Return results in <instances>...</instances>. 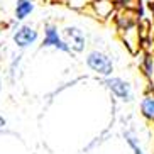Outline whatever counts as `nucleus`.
Returning <instances> with one entry per match:
<instances>
[{"label": "nucleus", "instance_id": "nucleus-13", "mask_svg": "<svg viewBox=\"0 0 154 154\" xmlns=\"http://www.w3.org/2000/svg\"><path fill=\"white\" fill-rule=\"evenodd\" d=\"M54 2H61V4H71L73 0H54Z\"/></svg>", "mask_w": 154, "mask_h": 154}, {"label": "nucleus", "instance_id": "nucleus-3", "mask_svg": "<svg viewBox=\"0 0 154 154\" xmlns=\"http://www.w3.org/2000/svg\"><path fill=\"white\" fill-rule=\"evenodd\" d=\"M63 41L68 44L69 51H73V53H82V51H85V48H86L85 34H83V31L80 27H75V26L64 27Z\"/></svg>", "mask_w": 154, "mask_h": 154}, {"label": "nucleus", "instance_id": "nucleus-15", "mask_svg": "<svg viewBox=\"0 0 154 154\" xmlns=\"http://www.w3.org/2000/svg\"><path fill=\"white\" fill-rule=\"evenodd\" d=\"M0 91H2V78H0Z\"/></svg>", "mask_w": 154, "mask_h": 154}, {"label": "nucleus", "instance_id": "nucleus-5", "mask_svg": "<svg viewBox=\"0 0 154 154\" xmlns=\"http://www.w3.org/2000/svg\"><path fill=\"white\" fill-rule=\"evenodd\" d=\"M37 37H39V32L34 27H31V26H20V27L14 32V42H15L17 48H20V49L29 48L31 44H34V42L37 41Z\"/></svg>", "mask_w": 154, "mask_h": 154}, {"label": "nucleus", "instance_id": "nucleus-9", "mask_svg": "<svg viewBox=\"0 0 154 154\" xmlns=\"http://www.w3.org/2000/svg\"><path fill=\"white\" fill-rule=\"evenodd\" d=\"M140 68H142V73H144V76L152 82L154 80V56L152 54H147L142 58V64H140Z\"/></svg>", "mask_w": 154, "mask_h": 154}, {"label": "nucleus", "instance_id": "nucleus-8", "mask_svg": "<svg viewBox=\"0 0 154 154\" xmlns=\"http://www.w3.org/2000/svg\"><path fill=\"white\" fill-rule=\"evenodd\" d=\"M34 10V0H17L15 7V20H24L32 14Z\"/></svg>", "mask_w": 154, "mask_h": 154}, {"label": "nucleus", "instance_id": "nucleus-11", "mask_svg": "<svg viewBox=\"0 0 154 154\" xmlns=\"http://www.w3.org/2000/svg\"><path fill=\"white\" fill-rule=\"evenodd\" d=\"M113 4H117V5H122L124 9H129V5L134 4L136 0H112Z\"/></svg>", "mask_w": 154, "mask_h": 154}, {"label": "nucleus", "instance_id": "nucleus-1", "mask_svg": "<svg viewBox=\"0 0 154 154\" xmlns=\"http://www.w3.org/2000/svg\"><path fill=\"white\" fill-rule=\"evenodd\" d=\"M86 64L91 71H95L100 76H110L113 71V61L102 51H91L86 56Z\"/></svg>", "mask_w": 154, "mask_h": 154}, {"label": "nucleus", "instance_id": "nucleus-4", "mask_svg": "<svg viewBox=\"0 0 154 154\" xmlns=\"http://www.w3.org/2000/svg\"><path fill=\"white\" fill-rule=\"evenodd\" d=\"M41 46L42 48H54V49L64 51V53H71L54 24H46L44 26V39H42Z\"/></svg>", "mask_w": 154, "mask_h": 154}, {"label": "nucleus", "instance_id": "nucleus-16", "mask_svg": "<svg viewBox=\"0 0 154 154\" xmlns=\"http://www.w3.org/2000/svg\"><path fill=\"white\" fill-rule=\"evenodd\" d=\"M151 9H152V12H154V5L152 4H151Z\"/></svg>", "mask_w": 154, "mask_h": 154}, {"label": "nucleus", "instance_id": "nucleus-14", "mask_svg": "<svg viewBox=\"0 0 154 154\" xmlns=\"http://www.w3.org/2000/svg\"><path fill=\"white\" fill-rule=\"evenodd\" d=\"M4 29H5V24L0 22V34H2V31H4Z\"/></svg>", "mask_w": 154, "mask_h": 154}, {"label": "nucleus", "instance_id": "nucleus-10", "mask_svg": "<svg viewBox=\"0 0 154 154\" xmlns=\"http://www.w3.org/2000/svg\"><path fill=\"white\" fill-rule=\"evenodd\" d=\"M124 137H125L127 144L132 147L134 154H144V151H142V147H140V144H139V139L136 137V134H134V132L125 131V132H124Z\"/></svg>", "mask_w": 154, "mask_h": 154}, {"label": "nucleus", "instance_id": "nucleus-6", "mask_svg": "<svg viewBox=\"0 0 154 154\" xmlns=\"http://www.w3.org/2000/svg\"><path fill=\"white\" fill-rule=\"evenodd\" d=\"M140 113L149 122H154V91H147L140 100Z\"/></svg>", "mask_w": 154, "mask_h": 154}, {"label": "nucleus", "instance_id": "nucleus-12", "mask_svg": "<svg viewBox=\"0 0 154 154\" xmlns=\"http://www.w3.org/2000/svg\"><path fill=\"white\" fill-rule=\"evenodd\" d=\"M5 124H7V120H5V119H4V115H0V131H4Z\"/></svg>", "mask_w": 154, "mask_h": 154}, {"label": "nucleus", "instance_id": "nucleus-7", "mask_svg": "<svg viewBox=\"0 0 154 154\" xmlns=\"http://www.w3.org/2000/svg\"><path fill=\"white\" fill-rule=\"evenodd\" d=\"M93 10L100 19H109L115 10V4L112 0H93Z\"/></svg>", "mask_w": 154, "mask_h": 154}, {"label": "nucleus", "instance_id": "nucleus-2", "mask_svg": "<svg viewBox=\"0 0 154 154\" xmlns=\"http://www.w3.org/2000/svg\"><path fill=\"white\" fill-rule=\"evenodd\" d=\"M103 85L107 86V88H109V90L112 91L117 98L124 100V102H131V100L134 98L131 85H129L125 80H122V78L112 76V75H110V76H105Z\"/></svg>", "mask_w": 154, "mask_h": 154}]
</instances>
